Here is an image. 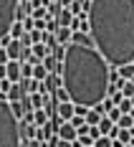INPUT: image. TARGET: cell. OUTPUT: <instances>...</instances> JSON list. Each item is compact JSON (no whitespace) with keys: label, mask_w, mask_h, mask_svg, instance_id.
Listing matches in <instances>:
<instances>
[{"label":"cell","mask_w":134,"mask_h":147,"mask_svg":"<svg viewBox=\"0 0 134 147\" xmlns=\"http://www.w3.org/2000/svg\"><path fill=\"white\" fill-rule=\"evenodd\" d=\"M89 36L109 66L134 63V0H91Z\"/></svg>","instance_id":"6da1fadb"},{"label":"cell","mask_w":134,"mask_h":147,"mask_svg":"<svg viewBox=\"0 0 134 147\" xmlns=\"http://www.w3.org/2000/svg\"><path fill=\"white\" fill-rule=\"evenodd\" d=\"M109 71L111 66L94 48V43L66 46V56L61 61V81L76 107H96L109 96Z\"/></svg>","instance_id":"7a4b0ae2"},{"label":"cell","mask_w":134,"mask_h":147,"mask_svg":"<svg viewBox=\"0 0 134 147\" xmlns=\"http://www.w3.org/2000/svg\"><path fill=\"white\" fill-rule=\"evenodd\" d=\"M0 147H20L18 119L5 99H0Z\"/></svg>","instance_id":"3957f363"},{"label":"cell","mask_w":134,"mask_h":147,"mask_svg":"<svg viewBox=\"0 0 134 147\" xmlns=\"http://www.w3.org/2000/svg\"><path fill=\"white\" fill-rule=\"evenodd\" d=\"M20 0H0V38L10 36V28L15 23V10Z\"/></svg>","instance_id":"277c9868"},{"label":"cell","mask_w":134,"mask_h":147,"mask_svg":"<svg viewBox=\"0 0 134 147\" xmlns=\"http://www.w3.org/2000/svg\"><path fill=\"white\" fill-rule=\"evenodd\" d=\"M74 114H76V104H74V102L56 104V119H58V122H71Z\"/></svg>","instance_id":"5b68a950"},{"label":"cell","mask_w":134,"mask_h":147,"mask_svg":"<svg viewBox=\"0 0 134 147\" xmlns=\"http://www.w3.org/2000/svg\"><path fill=\"white\" fill-rule=\"evenodd\" d=\"M56 134H58V140H63V142H76V127L71 122H61L58 127H56Z\"/></svg>","instance_id":"8992f818"},{"label":"cell","mask_w":134,"mask_h":147,"mask_svg":"<svg viewBox=\"0 0 134 147\" xmlns=\"http://www.w3.org/2000/svg\"><path fill=\"white\" fill-rule=\"evenodd\" d=\"M5 69H8V81L10 84H20V61H8L5 63Z\"/></svg>","instance_id":"52a82bcc"},{"label":"cell","mask_w":134,"mask_h":147,"mask_svg":"<svg viewBox=\"0 0 134 147\" xmlns=\"http://www.w3.org/2000/svg\"><path fill=\"white\" fill-rule=\"evenodd\" d=\"M114 127H117V124H114L109 117H101V119H99V124H96V129H99V134H101V137H111Z\"/></svg>","instance_id":"ba28073f"},{"label":"cell","mask_w":134,"mask_h":147,"mask_svg":"<svg viewBox=\"0 0 134 147\" xmlns=\"http://www.w3.org/2000/svg\"><path fill=\"white\" fill-rule=\"evenodd\" d=\"M71 20H74V13H71L68 8H61L58 15H56V23H58V28H68V26H71Z\"/></svg>","instance_id":"9c48e42d"},{"label":"cell","mask_w":134,"mask_h":147,"mask_svg":"<svg viewBox=\"0 0 134 147\" xmlns=\"http://www.w3.org/2000/svg\"><path fill=\"white\" fill-rule=\"evenodd\" d=\"M5 51H8V59H10V61H20V51H23V43H20V41H10V43L5 46Z\"/></svg>","instance_id":"30bf717a"},{"label":"cell","mask_w":134,"mask_h":147,"mask_svg":"<svg viewBox=\"0 0 134 147\" xmlns=\"http://www.w3.org/2000/svg\"><path fill=\"white\" fill-rule=\"evenodd\" d=\"M71 38H74V30H71V28H58V30H56V43L68 46V43H71Z\"/></svg>","instance_id":"8fae6325"},{"label":"cell","mask_w":134,"mask_h":147,"mask_svg":"<svg viewBox=\"0 0 134 147\" xmlns=\"http://www.w3.org/2000/svg\"><path fill=\"white\" fill-rule=\"evenodd\" d=\"M48 122H51V117H48L46 109H36V112H33V124H36V127H46Z\"/></svg>","instance_id":"7c38bea8"},{"label":"cell","mask_w":134,"mask_h":147,"mask_svg":"<svg viewBox=\"0 0 134 147\" xmlns=\"http://www.w3.org/2000/svg\"><path fill=\"white\" fill-rule=\"evenodd\" d=\"M117 74H119L124 81H134V63H124V66H119Z\"/></svg>","instance_id":"4fadbf2b"},{"label":"cell","mask_w":134,"mask_h":147,"mask_svg":"<svg viewBox=\"0 0 134 147\" xmlns=\"http://www.w3.org/2000/svg\"><path fill=\"white\" fill-rule=\"evenodd\" d=\"M8 102L13 104V102H23V91H20V84H13L10 86V91H8V96H5Z\"/></svg>","instance_id":"5bb4252c"},{"label":"cell","mask_w":134,"mask_h":147,"mask_svg":"<svg viewBox=\"0 0 134 147\" xmlns=\"http://www.w3.org/2000/svg\"><path fill=\"white\" fill-rule=\"evenodd\" d=\"M117 140H119L121 145H129L134 140V129H119V127H117Z\"/></svg>","instance_id":"9a60e30c"},{"label":"cell","mask_w":134,"mask_h":147,"mask_svg":"<svg viewBox=\"0 0 134 147\" xmlns=\"http://www.w3.org/2000/svg\"><path fill=\"white\" fill-rule=\"evenodd\" d=\"M117 127H119V129H134V117L132 114H121V117L117 119Z\"/></svg>","instance_id":"2e32d148"},{"label":"cell","mask_w":134,"mask_h":147,"mask_svg":"<svg viewBox=\"0 0 134 147\" xmlns=\"http://www.w3.org/2000/svg\"><path fill=\"white\" fill-rule=\"evenodd\" d=\"M117 109H119L121 114H132L134 117V99H121V102L117 104Z\"/></svg>","instance_id":"e0dca14e"},{"label":"cell","mask_w":134,"mask_h":147,"mask_svg":"<svg viewBox=\"0 0 134 147\" xmlns=\"http://www.w3.org/2000/svg\"><path fill=\"white\" fill-rule=\"evenodd\" d=\"M33 79H36V81H46V79H48V69H46L43 63H36V66H33Z\"/></svg>","instance_id":"ac0fdd59"},{"label":"cell","mask_w":134,"mask_h":147,"mask_svg":"<svg viewBox=\"0 0 134 147\" xmlns=\"http://www.w3.org/2000/svg\"><path fill=\"white\" fill-rule=\"evenodd\" d=\"M23 36H25V28H23V23H20V20H15L13 28H10V38H13V41H20Z\"/></svg>","instance_id":"d6986e66"},{"label":"cell","mask_w":134,"mask_h":147,"mask_svg":"<svg viewBox=\"0 0 134 147\" xmlns=\"http://www.w3.org/2000/svg\"><path fill=\"white\" fill-rule=\"evenodd\" d=\"M51 96H53V102L56 104H63V102H71V96H68V91H66V89L61 86V89H56V91H53V94H51Z\"/></svg>","instance_id":"ffe728a7"},{"label":"cell","mask_w":134,"mask_h":147,"mask_svg":"<svg viewBox=\"0 0 134 147\" xmlns=\"http://www.w3.org/2000/svg\"><path fill=\"white\" fill-rule=\"evenodd\" d=\"M48 51H51V56L56 61H63V56H66V46H61V43H56L53 48H48Z\"/></svg>","instance_id":"44dd1931"},{"label":"cell","mask_w":134,"mask_h":147,"mask_svg":"<svg viewBox=\"0 0 134 147\" xmlns=\"http://www.w3.org/2000/svg\"><path fill=\"white\" fill-rule=\"evenodd\" d=\"M20 79H33V66L28 61H20Z\"/></svg>","instance_id":"7402d4cb"},{"label":"cell","mask_w":134,"mask_h":147,"mask_svg":"<svg viewBox=\"0 0 134 147\" xmlns=\"http://www.w3.org/2000/svg\"><path fill=\"white\" fill-rule=\"evenodd\" d=\"M121 96H124V99H134V81H124V86H121Z\"/></svg>","instance_id":"603a6c76"},{"label":"cell","mask_w":134,"mask_h":147,"mask_svg":"<svg viewBox=\"0 0 134 147\" xmlns=\"http://www.w3.org/2000/svg\"><path fill=\"white\" fill-rule=\"evenodd\" d=\"M30 13V5H18V10H15V20H25V15Z\"/></svg>","instance_id":"cb8c5ba5"},{"label":"cell","mask_w":134,"mask_h":147,"mask_svg":"<svg viewBox=\"0 0 134 147\" xmlns=\"http://www.w3.org/2000/svg\"><path fill=\"white\" fill-rule=\"evenodd\" d=\"M43 33L46 30H30V41L33 43H43Z\"/></svg>","instance_id":"d4e9b609"},{"label":"cell","mask_w":134,"mask_h":147,"mask_svg":"<svg viewBox=\"0 0 134 147\" xmlns=\"http://www.w3.org/2000/svg\"><path fill=\"white\" fill-rule=\"evenodd\" d=\"M114 107H117V104L111 102V96H106L104 102H101V109H104V114H109V112H111V109H114Z\"/></svg>","instance_id":"484cf974"},{"label":"cell","mask_w":134,"mask_h":147,"mask_svg":"<svg viewBox=\"0 0 134 147\" xmlns=\"http://www.w3.org/2000/svg\"><path fill=\"white\" fill-rule=\"evenodd\" d=\"M94 147H111V140L109 137H99V140H94Z\"/></svg>","instance_id":"4316f807"},{"label":"cell","mask_w":134,"mask_h":147,"mask_svg":"<svg viewBox=\"0 0 134 147\" xmlns=\"http://www.w3.org/2000/svg\"><path fill=\"white\" fill-rule=\"evenodd\" d=\"M106 117H109V119H111V122H114V124H117V119L121 117V112H119V109H117V107H114V109H111V112H109Z\"/></svg>","instance_id":"83f0119b"},{"label":"cell","mask_w":134,"mask_h":147,"mask_svg":"<svg viewBox=\"0 0 134 147\" xmlns=\"http://www.w3.org/2000/svg\"><path fill=\"white\" fill-rule=\"evenodd\" d=\"M33 20H36V28L33 30H46V20L43 18H33Z\"/></svg>","instance_id":"f1b7e54d"},{"label":"cell","mask_w":134,"mask_h":147,"mask_svg":"<svg viewBox=\"0 0 134 147\" xmlns=\"http://www.w3.org/2000/svg\"><path fill=\"white\" fill-rule=\"evenodd\" d=\"M8 51H5V48H0V66H5V63H8Z\"/></svg>","instance_id":"f546056e"},{"label":"cell","mask_w":134,"mask_h":147,"mask_svg":"<svg viewBox=\"0 0 134 147\" xmlns=\"http://www.w3.org/2000/svg\"><path fill=\"white\" fill-rule=\"evenodd\" d=\"M71 124H74L76 129H78V127H81V124H86V122H84V117H76V114H74V119H71Z\"/></svg>","instance_id":"4dcf8cb0"},{"label":"cell","mask_w":134,"mask_h":147,"mask_svg":"<svg viewBox=\"0 0 134 147\" xmlns=\"http://www.w3.org/2000/svg\"><path fill=\"white\" fill-rule=\"evenodd\" d=\"M76 117H86V107H76Z\"/></svg>","instance_id":"1f68e13d"},{"label":"cell","mask_w":134,"mask_h":147,"mask_svg":"<svg viewBox=\"0 0 134 147\" xmlns=\"http://www.w3.org/2000/svg\"><path fill=\"white\" fill-rule=\"evenodd\" d=\"M71 3H74V0H58V5H61V8H68Z\"/></svg>","instance_id":"d6a6232c"},{"label":"cell","mask_w":134,"mask_h":147,"mask_svg":"<svg viewBox=\"0 0 134 147\" xmlns=\"http://www.w3.org/2000/svg\"><path fill=\"white\" fill-rule=\"evenodd\" d=\"M5 76H8V69H5V66H0V81H3Z\"/></svg>","instance_id":"836d02e7"},{"label":"cell","mask_w":134,"mask_h":147,"mask_svg":"<svg viewBox=\"0 0 134 147\" xmlns=\"http://www.w3.org/2000/svg\"><path fill=\"white\" fill-rule=\"evenodd\" d=\"M124 147H134V145H132V142H129V145H124Z\"/></svg>","instance_id":"e575fe53"},{"label":"cell","mask_w":134,"mask_h":147,"mask_svg":"<svg viewBox=\"0 0 134 147\" xmlns=\"http://www.w3.org/2000/svg\"><path fill=\"white\" fill-rule=\"evenodd\" d=\"M48 3H58V0H48Z\"/></svg>","instance_id":"d590c367"}]
</instances>
